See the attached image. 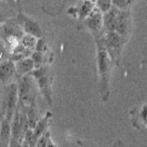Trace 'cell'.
Instances as JSON below:
<instances>
[{
    "mask_svg": "<svg viewBox=\"0 0 147 147\" xmlns=\"http://www.w3.org/2000/svg\"><path fill=\"white\" fill-rule=\"evenodd\" d=\"M28 128V120L25 110L18 104L10 121L11 138L10 146H16L22 145L24 136Z\"/></svg>",
    "mask_w": 147,
    "mask_h": 147,
    "instance_id": "3",
    "label": "cell"
},
{
    "mask_svg": "<svg viewBox=\"0 0 147 147\" xmlns=\"http://www.w3.org/2000/svg\"><path fill=\"white\" fill-rule=\"evenodd\" d=\"M97 41L107 51L113 63H116L127 39L115 31L104 30Z\"/></svg>",
    "mask_w": 147,
    "mask_h": 147,
    "instance_id": "4",
    "label": "cell"
},
{
    "mask_svg": "<svg viewBox=\"0 0 147 147\" xmlns=\"http://www.w3.org/2000/svg\"><path fill=\"white\" fill-rule=\"evenodd\" d=\"M131 29H132V20H131L130 9H127V10L119 9L117 19L114 27V31L128 40Z\"/></svg>",
    "mask_w": 147,
    "mask_h": 147,
    "instance_id": "6",
    "label": "cell"
},
{
    "mask_svg": "<svg viewBox=\"0 0 147 147\" xmlns=\"http://www.w3.org/2000/svg\"><path fill=\"white\" fill-rule=\"evenodd\" d=\"M36 83L30 74L22 76L17 84L18 104L24 109L35 105L36 99Z\"/></svg>",
    "mask_w": 147,
    "mask_h": 147,
    "instance_id": "2",
    "label": "cell"
},
{
    "mask_svg": "<svg viewBox=\"0 0 147 147\" xmlns=\"http://www.w3.org/2000/svg\"><path fill=\"white\" fill-rule=\"evenodd\" d=\"M17 23L20 25L26 34H30L38 38L41 37V30L38 23L26 16L24 14L22 13L18 14L17 16Z\"/></svg>",
    "mask_w": 147,
    "mask_h": 147,
    "instance_id": "9",
    "label": "cell"
},
{
    "mask_svg": "<svg viewBox=\"0 0 147 147\" xmlns=\"http://www.w3.org/2000/svg\"><path fill=\"white\" fill-rule=\"evenodd\" d=\"M18 105V92L17 84L10 83L7 85L5 97V119L11 121L16 106Z\"/></svg>",
    "mask_w": 147,
    "mask_h": 147,
    "instance_id": "7",
    "label": "cell"
},
{
    "mask_svg": "<svg viewBox=\"0 0 147 147\" xmlns=\"http://www.w3.org/2000/svg\"><path fill=\"white\" fill-rule=\"evenodd\" d=\"M16 75L15 62L7 60L0 63V83L7 84Z\"/></svg>",
    "mask_w": 147,
    "mask_h": 147,
    "instance_id": "10",
    "label": "cell"
},
{
    "mask_svg": "<svg viewBox=\"0 0 147 147\" xmlns=\"http://www.w3.org/2000/svg\"><path fill=\"white\" fill-rule=\"evenodd\" d=\"M138 116L140 117L144 127H146V105H144L141 107L140 111H139Z\"/></svg>",
    "mask_w": 147,
    "mask_h": 147,
    "instance_id": "20",
    "label": "cell"
},
{
    "mask_svg": "<svg viewBox=\"0 0 147 147\" xmlns=\"http://www.w3.org/2000/svg\"><path fill=\"white\" fill-rule=\"evenodd\" d=\"M29 74L35 79L38 88L40 90L47 103L51 105L52 103V84L53 77L49 68L45 65H41L34 69Z\"/></svg>",
    "mask_w": 147,
    "mask_h": 147,
    "instance_id": "5",
    "label": "cell"
},
{
    "mask_svg": "<svg viewBox=\"0 0 147 147\" xmlns=\"http://www.w3.org/2000/svg\"><path fill=\"white\" fill-rule=\"evenodd\" d=\"M95 5L96 8L103 14L113 7V2L112 0H96Z\"/></svg>",
    "mask_w": 147,
    "mask_h": 147,
    "instance_id": "18",
    "label": "cell"
},
{
    "mask_svg": "<svg viewBox=\"0 0 147 147\" xmlns=\"http://www.w3.org/2000/svg\"><path fill=\"white\" fill-rule=\"evenodd\" d=\"M96 7L94 0H83V2L78 8V14L80 18L85 19L96 10Z\"/></svg>",
    "mask_w": 147,
    "mask_h": 147,
    "instance_id": "15",
    "label": "cell"
},
{
    "mask_svg": "<svg viewBox=\"0 0 147 147\" xmlns=\"http://www.w3.org/2000/svg\"><path fill=\"white\" fill-rule=\"evenodd\" d=\"M16 76L20 78L22 76L29 74L35 69V63L31 57H28L16 61Z\"/></svg>",
    "mask_w": 147,
    "mask_h": 147,
    "instance_id": "11",
    "label": "cell"
},
{
    "mask_svg": "<svg viewBox=\"0 0 147 147\" xmlns=\"http://www.w3.org/2000/svg\"><path fill=\"white\" fill-rule=\"evenodd\" d=\"M113 61L107 51L97 41V65L99 70L102 99L107 101L109 96V80Z\"/></svg>",
    "mask_w": 147,
    "mask_h": 147,
    "instance_id": "1",
    "label": "cell"
},
{
    "mask_svg": "<svg viewBox=\"0 0 147 147\" xmlns=\"http://www.w3.org/2000/svg\"><path fill=\"white\" fill-rule=\"evenodd\" d=\"M139 0H112L113 5L120 10L130 9L132 5Z\"/></svg>",
    "mask_w": 147,
    "mask_h": 147,
    "instance_id": "17",
    "label": "cell"
},
{
    "mask_svg": "<svg viewBox=\"0 0 147 147\" xmlns=\"http://www.w3.org/2000/svg\"><path fill=\"white\" fill-rule=\"evenodd\" d=\"M4 50H5V48H4L3 44H2V43H0V57H1V56H2V54H3Z\"/></svg>",
    "mask_w": 147,
    "mask_h": 147,
    "instance_id": "21",
    "label": "cell"
},
{
    "mask_svg": "<svg viewBox=\"0 0 147 147\" xmlns=\"http://www.w3.org/2000/svg\"><path fill=\"white\" fill-rule=\"evenodd\" d=\"M32 51L26 48L19 41L13 48L12 49L11 56H10V60L16 62V61H18L19 60H22V59L30 57V55H32Z\"/></svg>",
    "mask_w": 147,
    "mask_h": 147,
    "instance_id": "14",
    "label": "cell"
},
{
    "mask_svg": "<svg viewBox=\"0 0 147 147\" xmlns=\"http://www.w3.org/2000/svg\"><path fill=\"white\" fill-rule=\"evenodd\" d=\"M11 138L10 121L5 119L0 127V146H9Z\"/></svg>",
    "mask_w": 147,
    "mask_h": 147,
    "instance_id": "13",
    "label": "cell"
},
{
    "mask_svg": "<svg viewBox=\"0 0 147 147\" xmlns=\"http://www.w3.org/2000/svg\"><path fill=\"white\" fill-rule=\"evenodd\" d=\"M85 24L87 28L96 36H99L104 31L102 13L97 8L90 16L85 18Z\"/></svg>",
    "mask_w": 147,
    "mask_h": 147,
    "instance_id": "8",
    "label": "cell"
},
{
    "mask_svg": "<svg viewBox=\"0 0 147 147\" xmlns=\"http://www.w3.org/2000/svg\"><path fill=\"white\" fill-rule=\"evenodd\" d=\"M53 145L54 144L52 142L49 133L47 132V131L38 138L36 144H35L36 146H49Z\"/></svg>",
    "mask_w": 147,
    "mask_h": 147,
    "instance_id": "19",
    "label": "cell"
},
{
    "mask_svg": "<svg viewBox=\"0 0 147 147\" xmlns=\"http://www.w3.org/2000/svg\"><path fill=\"white\" fill-rule=\"evenodd\" d=\"M37 41H38V38L30 34H24L20 40L21 44H23L26 48L29 49L31 51L35 49Z\"/></svg>",
    "mask_w": 147,
    "mask_h": 147,
    "instance_id": "16",
    "label": "cell"
},
{
    "mask_svg": "<svg viewBox=\"0 0 147 147\" xmlns=\"http://www.w3.org/2000/svg\"><path fill=\"white\" fill-rule=\"evenodd\" d=\"M51 118H52V114L50 113H47L45 117L38 120L34 128L32 129V133H33L34 137L36 140V142L38 138L41 135H43L44 132H47L49 123H50Z\"/></svg>",
    "mask_w": 147,
    "mask_h": 147,
    "instance_id": "12",
    "label": "cell"
}]
</instances>
